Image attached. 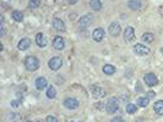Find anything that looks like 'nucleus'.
<instances>
[{
	"mask_svg": "<svg viewBox=\"0 0 163 122\" xmlns=\"http://www.w3.org/2000/svg\"><path fill=\"white\" fill-rule=\"evenodd\" d=\"M25 67L27 71H31V72L38 70L39 68V60L36 58V56H27L25 59Z\"/></svg>",
	"mask_w": 163,
	"mask_h": 122,
	"instance_id": "obj_1",
	"label": "nucleus"
},
{
	"mask_svg": "<svg viewBox=\"0 0 163 122\" xmlns=\"http://www.w3.org/2000/svg\"><path fill=\"white\" fill-rule=\"evenodd\" d=\"M119 110V100L117 98H110L105 104V111L108 113H114Z\"/></svg>",
	"mask_w": 163,
	"mask_h": 122,
	"instance_id": "obj_2",
	"label": "nucleus"
},
{
	"mask_svg": "<svg viewBox=\"0 0 163 122\" xmlns=\"http://www.w3.org/2000/svg\"><path fill=\"white\" fill-rule=\"evenodd\" d=\"M61 65H63V60L60 58H58V56H55V58H52L49 60V62H48V66H49L50 70L53 71H56V70H59L61 67Z\"/></svg>",
	"mask_w": 163,
	"mask_h": 122,
	"instance_id": "obj_3",
	"label": "nucleus"
},
{
	"mask_svg": "<svg viewBox=\"0 0 163 122\" xmlns=\"http://www.w3.org/2000/svg\"><path fill=\"white\" fill-rule=\"evenodd\" d=\"M144 81L149 87H153V86H156L158 83V78L154 73H147V75H145Z\"/></svg>",
	"mask_w": 163,
	"mask_h": 122,
	"instance_id": "obj_4",
	"label": "nucleus"
},
{
	"mask_svg": "<svg viewBox=\"0 0 163 122\" xmlns=\"http://www.w3.org/2000/svg\"><path fill=\"white\" fill-rule=\"evenodd\" d=\"M108 32H109V34L113 36V37H119L121 34V27H120V24L118 22H113L109 28H108Z\"/></svg>",
	"mask_w": 163,
	"mask_h": 122,
	"instance_id": "obj_5",
	"label": "nucleus"
},
{
	"mask_svg": "<svg viewBox=\"0 0 163 122\" xmlns=\"http://www.w3.org/2000/svg\"><path fill=\"white\" fill-rule=\"evenodd\" d=\"M134 53H135L136 55H140V56L147 55V54L150 53V49H149L147 46H145L144 44H135V45H134Z\"/></svg>",
	"mask_w": 163,
	"mask_h": 122,
	"instance_id": "obj_6",
	"label": "nucleus"
},
{
	"mask_svg": "<svg viewBox=\"0 0 163 122\" xmlns=\"http://www.w3.org/2000/svg\"><path fill=\"white\" fill-rule=\"evenodd\" d=\"M135 39V31L133 27H126L125 31H124V40L126 43H130L133 42V40Z\"/></svg>",
	"mask_w": 163,
	"mask_h": 122,
	"instance_id": "obj_7",
	"label": "nucleus"
},
{
	"mask_svg": "<svg viewBox=\"0 0 163 122\" xmlns=\"http://www.w3.org/2000/svg\"><path fill=\"white\" fill-rule=\"evenodd\" d=\"M64 106L66 109H76L79 108V100H76L75 98H66L64 100Z\"/></svg>",
	"mask_w": 163,
	"mask_h": 122,
	"instance_id": "obj_8",
	"label": "nucleus"
},
{
	"mask_svg": "<svg viewBox=\"0 0 163 122\" xmlns=\"http://www.w3.org/2000/svg\"><path fill=\"white\" fill-rule=\"evenodd\" d=\"M53 46H54V49H56V50H63L64 46H65L64 38L60 37V36H56L54 38V40H53Z\"/></svg>",
	"mask_w": 163,
	"mask_h": 122,
	"instance_id": "obj_9",
	"label": "nucleus"
},
{
	"mask_svg": "<svg viewBox=\"0 0 163 122\" xmlns=\"http://www.w3.org/2000/svg\"><path fill=\"white\" fill-rule=\"evenodd\" d=\"M92 21H93V16L92 15H85V16H82V17L79 20V24L81 27H88L89 24L92 23Z\"/></svg>",
	"mask_w": 163,
	"mask_h": 122,
	"instance_id": "obj_10",
	"label": "nucleus"
},
{
	"mask_svg": "<svg viewBox=\"0 0 163 122\" xmlns=\"http://www.w3.org/2000/svg\"><path fill=\"white\" fill-rule=\"evenodd\" d=\"M92 95L94 99H101L105 95V91L102 88V87H98V86H94L92 88Z\"/></svg>",
	"mask_w": 163,
	"mask_h": 122,
	"instance_id": "obj_11",
	"label": "nucleus"
},
{
	"mask_svg": "<svg viewBox=\"0 0 163 122\" xmlns=\"http://www.w3.org/2000/svg\"><path fill=\"white\" fill-rule=\"evenodd\" d=\"M104 37V29L103 28H96L92 33V38L94 42H101Z\"/></svg>",
	"mask_w": 163,
	"mask_h": 122,
	"instance_id": "obj_12",
	"label": "nucleus"
},
{
	"mask_svg": "<svg viewBox=\"0 0 163 122\" xmlns=\"http://www.w3.org/2000/svg\"><path fill=\"white\" fill-rule=\"evenodd\" d=\"M36 43H37V45H38L39 48H44V46H47V44H48V40H47V38L44 37L43 33H38V34L36 36Z\"/></svg>",
	"mask_w": 163,
	"mask_h": 122,
	"instance_id": "obj_13",
	"label": "nucleus"
},
{
	"mask_svg": "<svg viewBox=\"0 0 163 122\" xmlns=\"http://www.w3.org/2000/svg\"><path fill=\"white\" fill-rule=\"evenodd\" d=\"M53 27L58 32H65V24L60 19H54L53 20Z\"/></svg>",
	"mask_w": 163,
	"mask_h": 122,
	"instance_id": "obj_14",
	"label": "nucleus"
},
{
	"mask_svg": "<svg viewBox=\"0 0 163 122\" xmlns=\"http://www.w3.org/2000/svg\"><path fill=\"white\" fill-rule=\"evenodd\" d=\"M47 86H48V82L44 77H38L36 79V88L38 91H42V89H44Z\"/></svg>",
	"mask_w": 163,
	"mask_h": 122,
	"instance_id": "obj_15",
	"label": "nucleus"
},
{
	"mask_svg": "<svg viewBox=\"0 0 163 122\" xmlns=\"http://www.w3.org/2000/svg\"><path fill=\"white\" fill-rule=\"evenodd\" d=\"M31 46V40L28 38H23L20 40V43L17 44V48L19 50H26V49H28Z\"/></svg>",
	"mask_w": 163,
	"mask_h": 122,
	"instance_id": "obj_16",
	"label": "nucleus"
},
{
	"mask_svg": "<svg viewBox=\"0 0 163 122\" xmlns=\"http://www.w3.org/2000/svg\"><path fill=\"white\" fill-rule=\"evenodd\" d=\"M117 71V68L113 66V65H104L103 66V73L104 75H107V76H112L114 75Z\"/></svg>",
	"mask_w": 163,
	"mask_h": 122,
	"instance_id": "obj_17",
	"label": "nucleus"
},
{
	"mask_svg": "<svg viewBox=\"0 0 163 122\" xmlns=\"http://www.w3.org/2000/svg\"><path fill=\"white\" fill-rule=\"evenodd\" d=\"M153 110L157 115H163V100H158V101L154 103Z\"/></svg>",
	"mask_w": 163,
	"mask_h": 122,
	"instance_id": "obj_18",
	"label": "nucleus"
},
{
	"mask_svg": "<svg viewBox=\"0 0 163 122\" xmlns=\"http://www.w3.org/2000/svg\"><path fill=\"white\" fill-rule=\"evenodd\" d=\"M149 104H150V99H149L147 96H140V98H137V105H138V106L146 108Z\"/></svg>",
	"mask_w": 163,
	"mask_h": 122,
	"instance_id": "obj_19",
	"label": "nucleus"
},
{
	"mask_svg": "<svg viewBox=\"0 0 163 122\" xmlns=\"http://www.w3.org/2000/svg\"><path fill=\"white\" fill-rule=\"evenodd\" d=\"M89 6H91L94 11H100L102 9V3L100 0H89Z\"/></svg>",
	"mask_w": 163,
	"mask_h": 122,
	"instance_id": "obj_20",
	"label": "nucleus"
},
{
	"mask_svg": "<svg viewBox=\"0 0 163 122\" xmlns=\"http://www.w3.org/2000/svg\"><path fill=\"white\" fill-rule=\"evenodd\" d=\"M129 7L130 9H133V10H138L141 7V3H140V0H129V3H128Z\"/></svg>",
	"mask_w": 163,
	"mask_h": 122,
	"instance_id": "obj_21",
	"label": "nucleus"
},
{
	"mask_svg": "<svg viewBox=\"0 0 163 122\" xmlns=\"http://www.w3.org/2000/svg\"><path fill=\"white\" fill-rule=\"evenodd\" d=\"M12 19L16 21V22H21L23 20V15L21 11H17V10H15L12 11Z\"/></svg>",
	"mask_w": 163,
	"mask_h": 122,
	"instance_id": "obj_22",
	"label": "nucleus"
},
{
	"mask_svg": "<svg viewBox=\"0 0 163 122\" xmlns=\"http://www.w3.org/2000/svg\"><path fill=\"white\" fill-rule=\"evenodd\" d=\"M55 95H56V91H55V88H54V87H52V86H49V87H48V89H47V96L49 98V99H54Z\"/></svg>",
	"mask_w": 163,
	"mask_h": 122,
	"instance_id": "obj_23",
	"label": "nucleus"
},
{
	"mask_svg": "<svg viewBox=\"0 0 163 122\" xmlns=\"http://www.w3.org/2000/svg\"><path fill=\"white\" fill-rule=\"evenodd\" d=\"M153 39H154V37L152 33H145L142 36V42H146V43H152Z\"/></svg>",
	"mask_w": 163,
	"mask_h": 122,
	"instance_id": "obj_24",
	"label": "nucleus"
},
{
	"mask_svg": "<svg viewBox=\"0 0 163 122\" xmlns=\"http://www.w3.org/2000/svg\"><path fill=\"white\" fill-rule=\"evenodd\" d=\"M136 111H137L136 105H134V104H128L126 105V112L128 113H135Z\"/></svg>",
	"mask_w": 163,
	"mask_h": 122,
	"instance_id": "obj_25",
	"label": "nucleus"
},
{
	"mask_svg": "<svg viewBox=\"0 0 163 122\" xmlns=\"http://www.w3.org/2000/svg\"><path fill=\"white\" fill-rule=\"evenodd\" d=\"M39 5H40V0H31L30 1V6L32 9H37Z\"/></svg>",
	"mask_w": 163,
	"mask_h": 122,
	"instance_id": "obj_26",
	"label": "nucleus"
},
{
	"mask_svg": "<svg viewBox=\"0 0 163 122\" xmlns=\"http://www.w3.org/2000/svg\"><path fill=\"white\" fill-rule=\"evenodd\" d=\"M47 122H59L58 118L54 117V116H48L47 117Z\"/></svg>",
	"mask_w": 163,
	"mask_h": 122,
	"instance_id": "obj_27",
	"label": "nucleus"
},
{
	"mask_svg": "<svg viewBox=\"0 0 163 122\" xmlns=\"http://www.w3.org/2000/svg\"><path fill=\"white\" fill-rule=\"evenodd\" d=\"M110 122H124V120L121 117H114V118L110 120Z\"/></svg>",
	"mask_w": 163,
	"mask_h": 122,
	"instance_id": "obj_28",
	"label": "nucleus"
},
{
	"mask_svg": "<svg viewBox=\"0 0 163 122\" xmlns=\"http://www.w3.org/2000/svg\"><path fill=\"white\" fill-rule=\"evenodd\" d=\"M68 1V4H70V5H75L76 3H79V0H66Z\"/></svg>",
	"mask_w": 163,
	"mask_h": 122,
	"instance_id": "obj_29",
	"label": "nucleus"
},
{
	"mask_svg": "<svg viewBox=\"0 0 163 122\" xmlns=\"http://www.w3.org/2000/svg\"><path fill=\"white\" fill-rule=\"evenodd\" d=\"M5 36V28H4V24L1 23V37Z\"/></svg>",
	"mask_w": 163,
	"mask_h": 122,
	"instance_id": "obj_30",
	"label": "nucleus"
},
{
	"mask_svg": "<svg viewBox=\"0 0 163 122\" xmlns=\"http://www.w3.org/2000/svg\"><path fill=\"white\" fill-rule=\"evenodd\" d=\"M161 51H162V54H163V48H162V49H161Z\"/></svg>",
	"mask_w": 163,
	"mask_h": 122,
	"instance_id": "obj_31",
	"label": "nucleus"
},
{
	"mask_svg": "<svg viewBox=\"0 0 163 122\" xmlns=\"http://www.w3.org/2000/svg\"><path fill=\"white\" fill-rule=\"evenodd\" d=\"M71 122H75V121H71Z\"/></svg>",
	"mask_w": 163,
	"mask_h": 122,
	"instance_id": "obj_32",
	"label": "nucleus"
},
{
	"mask_svg": "<svg viewBox=\"0 0 163 122\" xmlns=\"http://www.w3.org/2000/svg\"><path fill=\"white\" fill-rule=\"evenodd\" d=\"M27 122H31V121H27Z\"/></svg>",
	"mask_w": 163,
	"mask_h": 122,
	"instance_id": "obj_33",
	"label": "nucleus"
},
{
	"mask_svg": "<svg viewBox=\"0 0 163 122\" xmlns=\"http://www.w3.org/2000/svg\"><path fill=\"white\" fill-rule=\"evenodd\" d=\"M38 122H40V121H38Z\"/></svg>",
	"mask_w": 163,
	"mask_h": 122,
	"instance_id": "obj_34",
	"label": "nucleus"
}]
</instances>
